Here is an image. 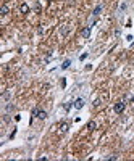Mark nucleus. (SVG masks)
<instances>
[{"mask_svg": "<svg viewBox=\"0 0 134 161\" xmlns=\"http://www.w3.org/2000/svg\"><path fill=\"white\" fill-rule=\"evenodd\" d=\"M70 64H71V60H65L62 64V69H66V68H70Z\"/></svg>", "mask_w": 134, "mask_h": 161, "instance_id": "nucleus-8", "label": "nucleus"}, {"mask_svg": "<svg viewBox=\"0 0 134 161\" xmlns=\"http://www.w3.org/2000/svg\"><path fill=\"white\" fill-rule=\"evenodd\" d=\"M68 32H70V27H68V24H63V27H62V34H63V36H66Z\"/></svg>", "mask_w": 134, "mask_h": 161, "instance_id": "nucleus-7", "label": "nucleus"}, {"mask_svg": "<svg viewBox=\"0 0 134 161\" xmlns=\"http://www.w3.org/2000/svg\"><path fill=\"white\" fill-rule=\"evenodd\" d=\"M8 98H10V92H7V94H3V95H2V100H3V102H7Z\"/></svg>", "mask_w": 134, "mask_h": 161, "instance_id": "nucleus-11", "label": "nucleus"}, {"mask_svg": "<svg viewBox=\"0 0 134 161\" xmlns=\"http://www.w3.org/2000/svg\"><path fill=\"white\" fill-rule=\"evenodd\" d=\"M125 108H126V103L125 102H118V103H115V108H113V110H115V113L120 114V113L125 111Z\"/></svg>", "mask_w": 134, "mask_h": 161, "instance_id": "nucleus-1", "label": "nucleus"}, {"mask_svg": "<svg viewBox=\"0 0 134 161\" xmlns=\"http://www.w3.org/2000/svg\"><path fill=\"white\" fill-rule=\"evenodd\" d=\"M71 106H73L71 103H65V105H63V108H65L66 111H70V108H71Z\"/></svg>", "mask_w": 134, "mask_h": 161, "instance_id": "nucleus-13", "label": "nucleus"}, {"mask_svg": "<svg viewBox=\"0 0 134 161\" xmlns=\"http://www.w3.org/2000/svg\"><path fill=\"white\" fill-rule=\"evenodd\" d=\"M81 36L84 37V39H87V37L90 36V26H86L82 31H81Z\"/></svg>", "mask_w": 134, "mask_h": 161, "instance_id": "nucleus-4", "label": "nucleus"}, {"mask_svg": "<svg viewBox=\"0 0 134 161\" xmlns=\"http://www.w3.org/2000/svg\"><path fill=\"white\" fill-rule=\"evenodd\" d=\"M131 102H133V103H134V97H133V98H131Z\"/></svg>", "mask_w": 134, "mask_h": 161, "instance_id": "nucleus-14", "label": "nucleus"}, {"mask_svg": "<svg viewBox=\"0 0 134 161\" xmlns=\"http://www.w3.org/2000/svg\"><path fill=\"white\" fill-rule=\"evenodd\" d=\"M73 106L76 108V110H81V108L84 106V100H82V98H78V100H74V103H73Z\"/></svg>", "mask_w": 134, "mask_h": 161, "instance_id": "nucleus-3", "label": "nucleus"}, {"mask_svg": "<svg viewBox=\"0 0 134 161\" xmlns=\"http://www.w3.org/2000/svg\"><path fill=\"white\" fill-rule=\"evenodd\" d=\"M100 10H102V5H98L97 8H95V10H94V15H95V16H97V15H98V13H100Z\"/></svg>", "mask_w": 134, "mask_h": 161, "instance_id": "nucleus-12", "label": "nucleus"}, {"mask_svg": "<svg viewBox=\"0 0 134 161\" xmlns=\"http://www.w3.org/2000/svg\"><path fill=\"white\" fill-rule=\"evenodd\" d=\"M34 114H36L37 118H39V119H45V118H47V113L44 111V110H34Z\"/></svg>", "mask_w": 134, "mask_h": 161, "instance_id": "nucleus-2", "label": "nucleus"}, {"mask_svg": "<svg viewBox=\"0 0 134 161\" xmlns=\"http://www.w3.org/2000/svg\"><path fill=\"white\" fill-rule=\"evenodd\" d=\"M47 2H52V0H47Z\"/></svg>", "mask_w": 134, "mask_h": 161, "instance_id": "nucleus-15", "label": "nucleus"}, {"mask_svg": "<svg viewBox=\"0 0 134 161\" xmlns=\"http://www.w3.org/2000/svg\"><path fill=\"white\" fill-rule=\"evenodd\" d=\"M0 13H2V15H7V13H8V7H7V5H3V7L0 8Z\"/></svg>", "mask_w": 134, "mask_h": 161, "instance_id": "nucleus-10", "label": "nucleus"}, {"mask_svg": "<svg viewBox=\"0 0 134 161\" xmlns=\"http://www.w3.org/2000/svg\"><path fill=\"white\" fill-rule=\"evenodd\" d=\"M95 127H97V126H95L94 121H89V124H87V129H89V130H94Z\"/></svg>", "mask_w": 134, "mask_h": 161, "instance_id": "nucleus-9", "label": "nucleus"}, {"mask_svg": "<svg viewBox=\"0 0 134 161\" xmlns=\"http://www.w3.org/2000/svg\"><path fill=\"white\" fill-rule=\"evenodd\" d=\"M19 10H21V13H24V15H26V13H29V7H27L26 3H23L21 7H19Z\"/></svg>", "mask_w": 134, "mask_h": 161, "instance_id": "nucleus-6", "label": "nucleus"}, {"mask_svg": "<svg viewBox=\"0 0 134 161\" xmlns=\"http://www.w3.org/2000/svg\"><path fill=\"white\" fill-rule=\"evenodd\" d=\"M68 129H70V126H68L66 122H63V124L60 126V134H65V132H66Z\"/></svg>", "mask_w": 134, "mask_h": 161, "instance_id": "nucleus-5", "label": "nucleus"}]
</instances>
